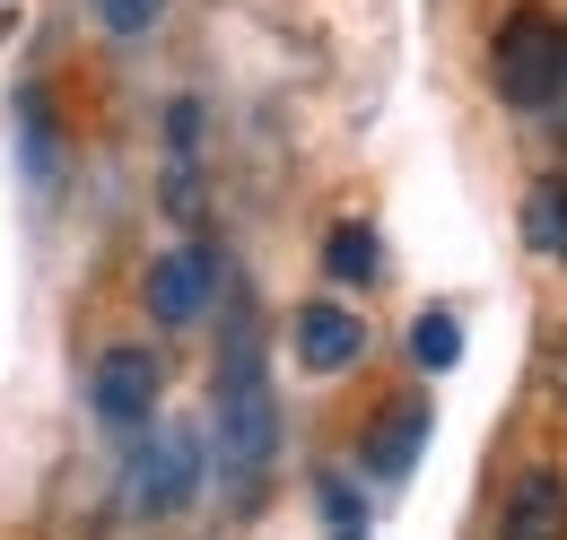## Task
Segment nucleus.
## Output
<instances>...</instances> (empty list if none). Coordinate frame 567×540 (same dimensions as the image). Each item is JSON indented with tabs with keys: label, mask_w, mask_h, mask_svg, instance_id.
<instances>
[{
	"label": "nucleus",
	"mask_w": 567,
	"mask_h": 540,
	"mask_svg": "<svg viewBox=\"0 0 567 540\" xmlns=\"http://www.w3.org/2000/svg\"><path fill=\"white\" fill-rule=\"evenodd\" d=\"M148 314L166 323V332H184V323H202L218 297V253L210 245H184V253H166V262H148Z\"/></svg>",
	"instance_id": "20e7f679"
},
{
	"label": "nucleus",
	"mask_w": 567,
	"mask_h": 540,
	"mask_svg": "<svg viewBox=\"0 0 567 540\" xmlns=\"http://www.w3.org/2000/svg\"><path fill=\"white\" fill-rule=\"evenodd\" d=\"M411 357H420L427 375H445V366L463 357V323H454V314H420V323H411Z\"/></svg>",
	"instance_id": "9b49d317"
},
{
	"label": "nucleus",
	"mask_w": 567,
	"mask_h": 540,
	"mask_svg": "<svg viewBox=\"0 0 567 540\" xmlns=\"http://www.w3.org/2000/svg\"><path fill=\"white\" fill-rule=\"evenodd\" d=\"M489 79H497L506 105L559 114L567 105V27L550 9H515V18L497 27V44H489Z\"/></svg>",
	"instance_id": "f03ea898"
},
{
	"label": "nucleus",
	"mask_w": 567,
	"mask_h": 540,
	"mask_svg": "<svg viewBox=\"0 0 567 540\" xmlns=\"http://www.w3.org/2000/svg\"><path fill=\"white\" fill-rule=\"evenodd\" d=\"M524 245L550 253V262H567V175H550V184L524 193Z\"/></svg>",
	"instance_id": "1a4fd4ad"
},
{
	"label": "nucleus",
	"mask_w": 567,
	"mask_h": 540,
	"mask_svg": "<svg viewBox=\"0 0 567 540\" xmlns=\"http://www.w3.org/2000/svg\"><path fill=\"white\" fill-rule=\"evenodd\" d=\"M157 9H166V0H96L105 35H148V27H157Z\"/></svg>",
	"instance_id": "ddd939ff"
},
{
	"label": "nucleus",
	"mask_w": 567,
	"mask_h": 540,
	"mask_svg": "<svg viewBox=\"0 0 567 540\" xmlns=\"http://www.w3.org/2000/svg\"><path fill=\"white\" fill-rule=\"evenodd\" d=\"M323 523H332V540H367V506H358V488L323 479Z\"/></svg>",
	"instance_id": "f8f14e48"
},
{
	"label": "nucleus",
	"mask_w": 567,
	"mask_h": 540,
	"mask_svg": "<svg viewBox=\"0 0 567 540\" xmlns=\"http://www.w3.org/2000/svg\"><path fill=\"white\" fill-rule=\"evenodd\" d=\"M193 488H202V436H184V427L148 436L141 463H132V497H141V515H184Z\"/></svg>",
	"instance_id": "7ed1b4c3"
},
{
	"label": "nucleus",
	"mask_w": 567,
	"mask_h": 540,
	"mask_svg": "<svg viewBox=\"0 0 567 540\" xmlns=\"http://www.w3.org/2000/svg\"><path fill=\"white\" fill-rule=\"evenodd\" d=\"M358 349H367V323H358L350 305H306V314H297L306 375H341V366H358Z\"/></svg>",
	"instance_id": "423d86ee"
},
{
	"label": "nucleus",
	"mask_w": 567,
	"mask_h": 540,
	"mask_svg": "<svg viewBox=\"0 0 567 540\" xmlns=\"http://www.w3.org/2000/svg\"><path fill=\"white\" fill-rule=\"evenodd\" d=\"M497 540H567V479L559 471H524L515 497H506Z\"/></svg>",
	"instance_id": "0eeeda50"
},
{
	"label": "nucleus",
	"mask_w": 567,
	"mask_h": 540,
	"mask_svg": "<svg viewBox=\"0 0 567 540\" xmlns=\"http://www.w3.org/2000/svg\"><path fill=\"white\" fill-rule=\"evenodd\" d=\"M323 262H332V279H350V288H367L375 270H384V253H375V227H332V245H323Z\"/></svg>",
	"instance_id": "9d476101"
},
{
	"label": "nucleus",
	"mask_w": 567,
	"mask_h": 540,
	"mask_svg": "<svg viewBox=\"0 0 567 540\" xmlns=\"http://www.w3.org/2000/svg\"><path fill=\"white\" fill-rule=\"evenodd\" d=\"M271 454H280V409H271L262 357H254V323H236V340H227V375H218V463H227L236 506L262 497Z\"/></svg>",
	"instance_id": "f257e3e1"
},
{
	"label": "nucleus",
	"mask_w": 567,
	"mask_h": 540,
	"mask_svg": "<svg viewBox=\"0 0 567 540\" xmlns=\"http://www.w3.org/2000/svg\"><path fill=\"white\" fill-rule=\"evenodd\" d=\"M87 402H96V418H114V427H141L148 409H157V357L148 349H105L96 375H87Z\"/></svg>",
	"instance_id": "39448f33"
},
{
	"label": "nucleus",
	"mask_w": 567,
	"mask_h": 540,
	"mask_svg": "<svg viewBox=\"0 0 567 540\" xmlns=\"http://www.w3.org/2000/svg\"><path fill=\"white\" fill-rule=\"evenodd\" d=\"M420 436H427V409L420 402H393L375 427H367V471H375V479H402L411 463H420Z\"/></svg>",
	"instance_id": "6e6552de"
}]
</instances>
